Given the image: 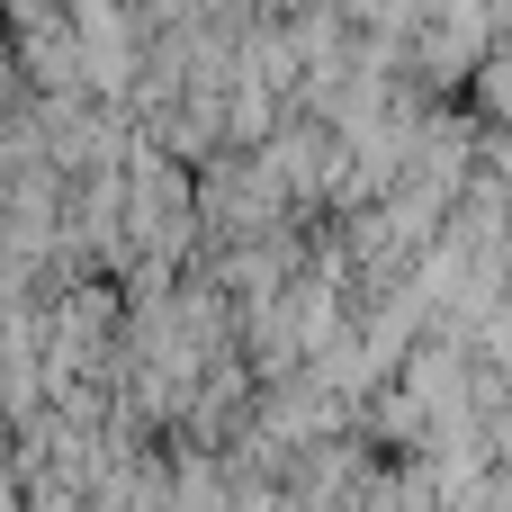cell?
<instances>
[{
    "label": "cell",
    "instance_id": "6da1fadb",
    "mask_svg": "<svg viewBox=\"0 0 512 512\" xmlns=\"http://www.w3.org/2000/svg\"><path fill=\"white\" fill-rule=\"evenodd\" d=\"M459 108H468L477 126H512V36L486 54V72L468 81V99H459Z\"/></svg>",
    "mask_w": 512,
    "mask_h": 512
}]
</instances>
